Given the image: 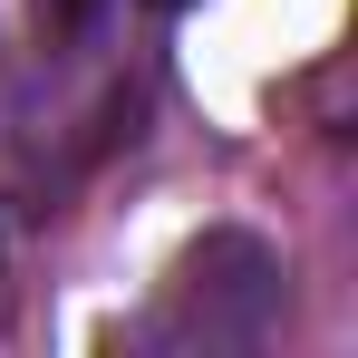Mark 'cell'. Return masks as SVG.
Returning a JSON list of instances; mask_svg holds the SVG:
<instances>
[{"instance_id":"cell-1","label":"cell","mask_w":358,"mask_h":358,"mask_svg":"<svg viewBox=\"0 0 358 358\" xmlns=\"http://www.w3.org/2000/svg\"><path fill=\"white\" fill-rule=\"evenodd\" d=\"M281 281L291 271H281V252L262 233H203L175 262L145 339H165V349H262L271 320H281V300H291Z\"/></svg>"},{"instance_id":"cell-2","label":"cell","mask_w":358,"mask_h":358,"mask_svg":"<svg viewBox=\"0 0 358 358\" xmlns=\"http://www.w3.org/2000/svg\"><path fill=\"white\" fill-rule=\"evenodd\" d=\"M0 281H10V213H0Z\"/></svg>"},{"instance_id":"cell-3","label":"cell","mask_w":358,"mask_h":358,"mask_svg":"<svg viewBox=\"0 0 358 358\" xmlns=\"http://www.w3.org/2000/svg\"><path fill=\"white\" fill-rule=\"evenodd\" d=\"M145 10H184V0H145Z\"/></svg>"}]
</instances>
